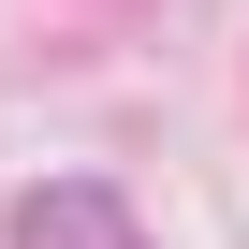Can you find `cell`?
Listing matches in <instances>:
<instances>
[{"mask_svg": "<svg viewBox=\"0 0 249 249\" xmlns=\"http://www.w3.org/2000/svg\"><path fill=\"white\" fill-rule=\"evenodd\" d=\"M15 234H30V249H132V220H117L103 191H30Z\"/></svg>", "mask_w": 249, "mask_h": 249, "instance_id": "cell-1", "label": "cell"}]
</instances>
